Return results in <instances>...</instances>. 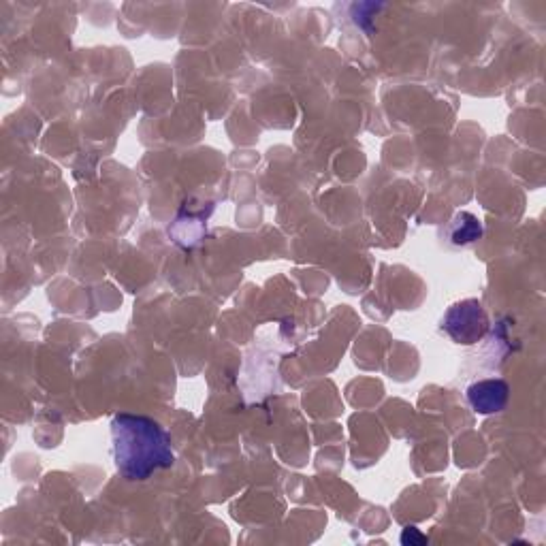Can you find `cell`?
Segmentation results:
<instances>
[{
    "label": "cell",
    "instance_id": "277c9868",
    "mask_svg": "<svg viewBox=\"0 0 546 546\" xmlns=\"http://www.w3.org/2000/svg\"><path fill=\"white\" fill-rule=\"evenodd\" d=\"M448 237H451V242L455 246L474 244L476 239L483 237V224H480V220L474 214L461 212L453 218L451 229H448Z\"/></svg>",
    "mask_w": 546,
    "mask_h": 546
},
{
    "label": "cell",
    "instance_id": "6da1fadb",
    "mask_svg": "<svg viewBox=\"0 0 546 546\" xmlns=\"http://www.w3.org/2000/svg\"><path fill=\"white\" fill-rule=\"evenodd\" d=\"M114 459L128 480H146L150 474L173 465L169 433L150 416L116 414L111 421Z\"/></svg>",
    "mask_w": 546,
    "mask_h": 546
},
{
    "label": "cell",
    "instance_id": "7a4b0ae2",
    "mask_svg": "<svg viewBox=\"0 0 546 546\" xmlns=\"http://www.w3.org/2000/svg\"><path fill=\"white\" fill-rule=\"evenodd\" d=\"M440 327L453 342L472 346L487 335L489 316L478 299H463L448 308Z\"/></svg>",
    "mask_w": 546,
    "mask_h": 546
},
{
    "label": "cell",
    "instance_id": "3957f363",
    "mask_svg": "<svg viewBox=\"0 0 546 546\" xmlns=\"http://www.w3.org/2000/svg\"><path fill=\"white\" fill-rule=\"evenodd\" d=\"M510 387L502 378H487L474 382L468 389V401L474 412L478 414H495L502 412L508 404Z\"/></svg>",
    "mask_w": 546,
    "mask_h": 546
},
{
    "label": "cell",
    "instance_id": "5b68a950",
    "mask_svg": "<svg viewBox=\"0 0 546 546\" xmlns=\"http://www.w3.org/2000/svg\"><path fill=\"white\" fill-rule=\"evenodd\" d=\"M401 544H410V546H416V544H427V536L421 534V529L416 527H406L404 532H401Z\"/></svg>",
    "mask_w": 546,
    "mask_h": 546
}]
</instances>
